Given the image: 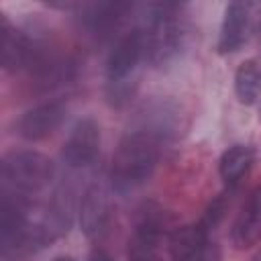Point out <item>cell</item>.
<instances>
[{
  "label": "cell",
  "mask_w": 261,
  "mask_h": 261,
  "mask_svg": "<svg viewBox=\"0 0 261 261\" xmlns=\"http://www.w3.org/2000/svg\"><path fill=\"white\" fill-rule=\"evenodd\" d=\"M159 159V139L153 130L126 133L110 163V181L116 192H130L145 184Z\"/></svg>",
  "instance_id": "6da1fadb"
},
{
  "label": "cell",
  "mask_w": 261,
  "mask_h": 261,
  "mask_svg": "<svg viewBox=\"0 0 261 261\" xmlns=\"http://www.w3.org/2000/svg\"><path fill=\"white\" fill-rule=\"evenodd\" d=\"M53 161L39 151H12L2 159V177L10 192L29 196L47 188L53 179Z\"/></svg>",
  "instance_id": "7a4b0ae2"
},
{
  "label": "cell",
  "mask_w": 261,
  "mask_h": 261,
  "mask_svg": "<svg viewBox=\"0 0 261 261\" xmlns=\"http://www.w3.org/2000/svg\"><path fill=\"white\" fill-rule=\"evenodd\" d=\"M173 4H157L153 6V14L149 16L145 33V57L153 65L167 63L181 47V27L175 18Z\"/></svg>",
  "instance_id": "3957f363"
},
{
  "label": "cell",
  "mask_w": 261,
  "mask_h": 261,
  "mask_svg": "<svg viewBox=\"0 0 261 261\" xmlns=\"http://www.w3.org/2000/svg\"><path fill=\"white\" fill-rule=\"evenodd\" d=\"M165 232V212L145 210L128 239L126 255L130 261H163L161 237Z\"/></svg>",
  "instance_id": "277c9868"
},
{
  "label": "cell",
  "mask_w": 261,
  "mask_h": 261,
  "mask_svg": "<svg viewBox=\"0 0 261 261\" xmlns=\"http://www.w3.org/2000/svg\"><path fill=\"white\" fill-rule=\"evenodd\" d=\"M145 57V33L143 29H133L118 39L106 59V75L110 84H118L130 75L137 63Z\"/></svg>",
  "instance_id": "5b68a950"
},
{
  "label": "cell",
  "mask_w": 261,
  "mask_h": 261,
  "mask_svg": "<svg viewBox=\"0 0 261 261\" xmlns=\"http://www.w3.org/2000/svg\"><path fill=\"white\" fill-rule=\"evenodd\" d=\"M98 147H100V128L96 120L82 118L65 139L61 157L69 167H86L96 159Z\"/></svg>",
  "instance_id": "8992f818"
},
{
  "label": "cell",
  "mask_w": 261,
  "mask_h": 261,
  "mask_svg": "<svg viewBox=\"0 0 261 261\" xmlns=\"http://www.w3.org/2000/svg\"><path fill=\"white\" fill-rule=\"evenodd\" d=\"M65 112H67V108L63 102H57V100L43 102L31 110H27L18 118L16 130L27 141H41V139L53 135L61 126Z\"/></svg>",
  "instance_id": "52a82bcc"
},
{
  "label": "cell",
  "mask_w": 261,
  "mask_h": 261,
  "mask_svg": "<svg viewBox=\"0 0 261 261\" xmlns=\"http://www.w3.org/2000/svg\"><path fill=\"white\" fill-rule=\"evenodd\" d=\"M167 251L171 261H208L210 243L208 228L202 222L184 224L169 232Z\"/></svg>",
  "instance_id": "ba28073f"
},
{
  "label": "cell",
  "mask_w": 261,
  "mask_h": 261,
  "mask_svg": "<svg viewBox=\"0 0 261 261\" xmlns=\"http://www.w3.org/2000/svg\"><path fill=\"white\" fill-rule=\"evenodd\" d=\"M230 237L237 249H251L261 239V184L255 186L243 200L232 222Z\"/></svg>",
  "instance_id": "9c48e42d"
},
{
  "label": "cell",
  "mask_w": 261,
  "mask_h": 261,
  "mask_svg": "<svg viewBox=\"0 0 261 261\" xmlns=\"http://www.w3.org/2000/svg\"><path fill=\"white\" fill-rule=\"evenodd\" d=\"M249 22H251V4L230 2L224 8V18H222L220 33H218V43H216L218 53L222 55L237 53L247 41Z\"/></svg>",
  "instance_id": "30bf717a"
},
{
  "label": "cell",
  "mask_w": 261,
  "mask_h": 261,
  "mask_svg": "<svg viewBox=\"0 0 261 261\" xmlns=\"http://www.w3.org/2000/svg\"><path fill=\"white\" fill-rule=\"evenodd\" d=\"M110 214L108 192L102 184H92L80 202V226L86 237H98L104 232Z\"/></svg>",
  "instance_id": "8fae6325"
},
{
  "label": "cell",
  "mask_w": 261,
  "mask_h": 261,
  "mask_svg": "<svg viewBox=\"0 0 261 261\" xmlns=\"http://www.w3.org/2000/svg\"><path fill=\"white\" fill-rule=\"evenodd\" d=\"M33 47L22 31L12 27L4 14H0V61L6 71H18L31 63Z\"/></svg>",
  "instance_id": "7c38bea8"
},
{
  "label": "cell",
  "mask_w": 261,
  "mask_h": 261,
  "mask_svg": "<svg viewBox=\"0 0 261 261\" xmlns=\"http://www.w3.org/2000/svg\"><path fill=\"white\" fill-rule=\"evenodd\" d=\"M253 161H255L253 147H249V145H232V147H228L222 153L220 161H218V171H220L222 181L228 188L237 186L241 181V177L251 169Z\"/></svg>",
  "instance_id": "4fadbf2b"
},
{
  "label": "cell",
  "mask_w": 261,
  "mask_h": 261,
  "mask_svg": "<svg viewBox=\"0 0 261 261\" xmlns=\"http://www.w3.org/2000/svg\"><path fill=\"white\" fill-rule=\"evenodd\" d=\"M130 4L124 2H98V4H90L86 6V10L82 12V24L92 31H106L112 24H116L118 18H122L126 14V10H130Z\"/></svg>",
  "instance_id": "5bb4252c"
},
{
  "label": "cell",
  "mask_w": 261,
  "mask_h": 261,
  "mask_svg": "<svg viewBox=\"0 0 261 261\" xmlns=\"http://www.w3.org/2000/svg\"><path fill=\"white\" fill-rule=\"evenodd\" d=\"M234 94L241 104L251 106L261 94V65L255 59H247L237 67L234 73Z\"/></svg>",
  "instance_id": "9a60e30c"
},
{
  "label": "cell",
  "mask_w": 261,
  "mask_h": 261,
  "mask_svg": "<svg viewBox=\"0 0 261 261\" xmlns=\"http://www.w3.org/2000/svg\"><path fill=\"white\" fill-rule=\"evenodd\" d=\"M226 194H220L218 198H214L212 202H210V206H208V210H206V214H204V218L200 220L208 230L210 228H214L222 218H224V212H226V208H228V204H226V198H224Z\"/></svg>",
  "instance_id": "2e32d148"
},
{
  "label": "cell",
  "mask_w": 261,
  "mask_h": 261,
  "mask_svg": "<svg viewBox=\"0 0 261 261\" xmlns=\"http://www.w3.org/2000/svg\"><path fill=\"white\" fill-rule=\"evenodd\" d=\"M88 261H112V257L104 249H92L88 255Z\"/></svg>",
  "instance_id": "e0dca14e"
},
{
  "label": "cell",
  "mask_w": 261,
  "mask_h": 261,
  "mask_svg": "<svg viewBox=\"0 0 261 261\" xmlns=\"http://www.w3.org/2000/svg\"><path fill=\"white\" fill-rule=\"evenodd\" d=\"M53 261H75L73 257H69V255H57Z\"/></svg>",
  "instance_id": "ac0fdd59"
}]
</instances>
